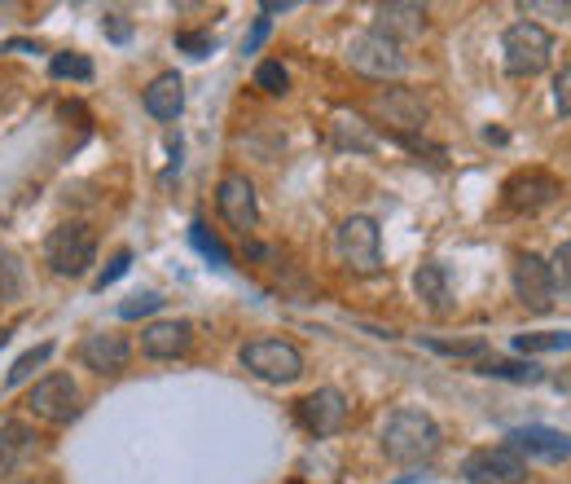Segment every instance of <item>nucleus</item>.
I'll list each match as a JSON object with an SVG mask.
<instances>
[{
  "instance_id": "1",
  "label": "nucleus",
  "mask_w": 571,
  "mask_h": 484,
  "mask_svg": "<svg viewBox=\"0 0 571 484\" xmlns=\"http://www.w3.org/2000/svg\"><path fill=\"white\" fill-rule=\"evenodd\" d=\"M383 453L400 466H418V462H431L440 449H444V431L440 423L427 414V410H413V405H400L383 418Z\"/></svg>"
},
{
  "instance_id": "2",
  "label": "nucleus",
  "mask_w": 571,
  "mask_h": 484,
  "mask_svg": "<svg viewBox=\"0 0 571 484\" xmlns=\"http://www.w3.org/2000/svg\"><path fill=\"white\" fill-rule=\"evenodd\" d=\"M335 252L357 278H378L387 269L383 265V229L374 216H348L335 229Z\"/></svg>"
},
{
  "instance_id": "3",
  "label": "nucleus",
  "mask_w": 571,
  "mask_h": 484,
  "mask_svg": "<svg viewBox=\"0 0 571 484\" xmlns=\"http://www.w3.org/2000/svg\"><path fill=\"white\" fill-rule=\"evenodd\" d=\"M553 58V36L540 27V23H510L505 36H501V62L514 80H532L549 67Z\"/></svg>"
},
{
  "instance_id": "4",
  "label": "nucleus",
  "mask_w": 571,
  "mask_h": 484,
  "mask_svg": "<svg viewBox=\"0 0 571 484\" xmlns=\"http://www.w3.org/2000/svg\"><path fill=\"white\" fill-rule=\"evenodd\" d=\"M45 261L58 278H84L97 265V233L89 224H58L45 242Z\"/></svg>"
},
{
  "instance_id": "5",
  "label": "nucleus",
  "mask_w": 571,
  "mask_h": 484,
  "mask_svg": "<svg viewBox=\"0 0 571 484\" xmlns=\"http://www.w3.org/2000/svg\"><path fill=\"white\" fill-rule=\"evenodd\" d=\"M242 366L264 383H295L304 374V353L291 339H250L242 348Z\"/></svg>"
},
{
  "instance_id": "6",
  "label": "nucleus",
  "mask_w": 571,
  "mask_h": 484,
  "mask_svg": "<svg viewBox=\"0 0 571 484\" xmlns=\"http://www.w3.org/2000/svg\"><path fill=\"white\" fill-rule=\"evenodd\" d=\"M348 62H352V71H361L370 80H396L409 67L405 54H400V45L387 41V36H378V32H357L348 41Z\"/></svg>"
},
{
  "instance_id": "7",
  "label": "nucleus",
  "mask_w": 571,
  "mask_h": 484,
  "mask_svg": "<svg viewBox=\"0 0 571 484\" xmlns=\"http://www.w3.org/2000/svg\"><path fill=\"white\" fill-rule=\"evenodd\" d=\"M462 480L466 484H523L527 462L510 445H488V449H475L462 458Z\"/></svg>"
},
{
  "instance_id": "8",
  "label": "nucleus",
  "mask_w": 571,
  "mask_h": 484,
  "mask_svg": "<svg viewBox=\"0 0 571 484\" xmlns=\"http://www.w3.org/2000/svg\"><path fill=\"white\" fill-rule=\"evenodd\" d=\"M514 296H518V304H523L527 313H536V318H545V313L558 304L553 278H549V261H545V256H536V252H518V256H514Z\"/></svg>"
},
{
  "instance_id": "9",
  "label": "nucleus",
  "mask_w": 571,
  "mask_h": 484,
  "mask_svg": "<svg viewBox=\"0 0 571 484\" xmlns=\"http://www.w3.org/2000/svg\"><path fill=\"white\" fill-rule=\"evenodd\" d=\"M27 410L36 418H45V423H71V418H80L84 396H80V388H75L71 374H45L32 388V396H27Z\"/></svg>"
},
{
  "instance_id": "10",
  "label": "nucleus",
  "mask_w": 571,
  "mask_h": 484,
  "mask_svg": "<svg viewBox=\"0 0 571 484\" xmlns=\"http://www.w3.org/2000/svg\"><path fill=\"white\" fill-rule=\"evenodd\" d=\"M558 194H562V181H558V176H549V172H540V168H527V172H514V176L505 181L501 203H505V211H514V216H536V211L549 207Z\"/></svg>"
},
{
  "instance_id": "11",
  "label": "nucleus",
  "mask_w": 571,
  "mask_h": 484,
  "mask_svg": "<svg viewBox=\"0 0 571 484\" xmlns=\"http://www.w3.org/2000/svg\"><path fill=\"white\" fill-rule=\"evenodd\" d=\"M215 207H220L224 224L237 229V233H250V229L259 224V198H255L250 176H242V172H224V176H220V185H215Z\"/></svg>"
},
{
  "instance_id": "12",
  "label": "nucleus",
  "mask_w": 571,
  "mask_h": 484,
  "mask_svg": "<svg viewBox=\"0 0 571 484\" xmlns=\"http://www.w3.org/2000/svg\"><path fill=\"white\" fill-rule=\"evenodd\" d=\"M295 414H300L304 431H313V436H335V431H343L352 405H348V396H343L339 388H317V392H308V396L295 405Z\"/></svg>"
},
{
  "instance_id": "13",
  "label": "nucleus",
  "mask_w": 571,
  "mask_h": 484,
  "mask_svg": "<svg viewBox=\"0 0 571 484\" xmlns=\"http://www.w3.org/2000/svg\"><path fill=\"white\" fill-rule=\"evenodd\" d=\"M374 111H378V119L392 124L400 137L427 128V102H422L413 89H387V93H378V97H374Z\"/></svg>"
},
{
  "instance_id": "14",
  "label": "nucleus",
  "mask_w": 571,
  "mask_h": 484,
  "mask_svg": "<svg viewBox=\"0 0 571 484\" xmlns=\"http://www.w3.org/2000/svg\"><path fill=\"white\" fill-rule=\"evenodd\" d=\"M505 445H510L518 458H523V453L545 458V462H562V458H571V436H567V431H558V427H545V423L514 427V431L505 436Z\"/></svg>"
},
{
  "instance_id": "15",
  "label": "nucleus",
  "mask_w": 571,
  "mask_h": 484,
  "mask_svg": "<svg viewBox=\"0 0 571 484\" xmlns=\"http://www.w3.org/2000/svg\"><path fill=\"white\" fill-rule=\"evenodd\" d=\"M189 344H194V326L185 318H163L141 331V353L154 361H172V357L189 353Z\"/></svg>"
},
{
  "instance_id": "16",
  "label": "nucleus",
  "mask_w": 571,
  "mask_h": 484,
  "mask_svg": "<svg viewBox=\"0 0 571 484\" xmlns=\"http://www.w3.org/2000/svg\"><path fill=\"white\" fill-rule=\"evenodd\" d=\"M80 361L97 374H119L128 361H132V344L115 331H97V335H84L80 344Z\"/></svg>"
},
{
  "instance_id": "17",
  "label": "nucleus",
  "mask_w": 571,
  "mask_h": 484,
  "mask_svg": "<svg viewBox=\"0 0 571 484\" xmlns=\"http://www.w3.org/2000/svg\"><path fill=\"white\" fill-rule=\"evenodd\" d=\"M141 106H145V115L150 119H163V124H172L180 111H185V80L176 76V71H163L145 93H141Z\"/></svg>"
},
{
  "instance_id": "18",
  "label": "nucleus",
  "mask_w": 571,
  "mask_h": 484,
  "mask_svg": "<svg viewBox=\"0 0 571 484\" xmlns=\"http://www.w3.org/2000/svg\"><path fill=\"white\" fill-rule=\"evenodd\" d=\"M374 32L378 36H387V41H418L422 32H427V10L422 5H378V23H374Z\"/></svg>"
},
{
  "instance_id": "19",
  "label": "nucleus",
  "mask_w": 571,
  "mask_h": 484,
  "mask_svg": "<svg viewBox=\"0 0 571 484\" xmlns=\"http://www.w3.org/2000/svg\"><path fill=\"white\" fill-rule=\"evenodd\" d=\"M330 137H335L339 150H357V154H374V150H378L374 128H370L357 111H335V115H330Z\"/></svg>"
},
{
  "instance_id": "20",
  "label": "nucleus",
  "mask_w": 571,
  "mask_h": 484,
  "mask_svg": "<svg viewBox=\"0 0 571 484\" xmlns=\"http://www.w3.org/2000/svg\"><path fill=\"white\" fill-rule=\"evenodd\" d=\"M413 291H418V300L435 313V318H444V313H453V287H448V269L444 265H422L418 274H413Z\"/></svg>"
},
{
  "instance_id": "21",
  "label": "nucleus",
  "mask_w": 571,
  "mask_h": 484,
  "mask_svg": "<svg viewBox=\"0 0 571 484\" xmlns=\"http://www.w3.org/2000/svg\"><path fill=\"white\" fill-rule=\"evenodd\" d=\"M36 453V431L27 423H0V475L19 471L27 458Z\"/></svg>"
},
{
  "instance_id": "22",
  "label": "nucleus",
  "mask_w": 571,
  "mask_h": 484,
  "mask_svg": "<svg viewBox=\"0 0 571 484\" xmlns=\"http://www.w3.org/2000/svg\"><path fill=\"white\" fill-rule=\"evenodd\" d=\"M514 353H523V357L571 353V331H527V335H514Z\"/></svg>"
},
{
  "instance_id": "23",
  "label": "nucleus",
  "mask_w": 571,
  "mask_h": 484,
  "mask_svg": "<svg viewBox=\"0 0 571 484\" xmlns=\"http://www.w3.org/2000/svg\"><path fill=\"white\" fill-rule=\"evenodd\" d=\"M475 370L488 374V379H510V383H540L545 379L540 366H532V361H501V357H488Z\"/></svg>"
},
{
  "instance_id": "24",
  "label": "nucleus",
  "mask_w": 571,
  "mask_h": 484,
  "mask_svg": "<svg viewBox=\"0 0 571 484\" xmlns=\"http://www.w3.org/2000/svg\"><path fill=\"white\" fill-rule=\"evenodd\" d=\"M23 287H27V269H23V261H19L14 252L0 247V304L19 300V296H23Z\"/></svg>"
},
{
  "instance_id": "25",
  "label": "nucleus",
  "mask_w": 571,
  "mask_h": 484,
  "mask_svg": "<svg viewBox=\"0 0 571 484\" xmlns=\"http://www.w3.org/2000/svg\"><path fill=\"white\" fill-rule=\"evenodd\" d=\"M49 357H54V344H36L32 353H23V357H19L14 366H10L5 383H10V388H23V383H27V379H32V374H36V370H40V366L49 361Z\"/></svg>"
},
{
  "instance_id": "26",
  "label": "nucleus",
  "mask_w": 571,
  "mask_h": 484,
  "mask_svg": "<svg viewBox=\"0 0 571 484\" xmlns=\"http://www.w3.org/2000/svg\"><path fill=\"white\" fill-rule=\"evenodd\" d=\"M189 242L198 247V256H202V261H211V265H220V269L229 265V252H224V242H220V238H215V233H211V229H207L202 220H194V224H189Z\"/></svg>"
},
{
  "instance_id": "27",
  "label": "nucleus",
  "mask_w": 571,
  "mask_h": 484,
  "mask_svg": "<svg viewBox=\"0 0 571 484\" xmlns=\"http://www.w3.org/2000/svg\"><path fill=\"white\" fill-rule=\"evenodd\" d=\"M549 278H553V296L571 304V242H562V247L549 256Z\"/></svg>"
},
{
  "instance_id": "28",
  "label": "nucleus",
  "mask_w": 571,
  "mask_h": 484,
  "mask_svg": "<svg viewBox=\"0 0 571 484\" xmlns=\"http://www.w3.org/2000/svg\"><path fill=\"white\" fill-rule=\"evenodd\" d=\"M49 76L54 80H93V62L84 54H54Z\"/></svg>"
},
{
  "instance_id": "29",
  "label": "nucleus",
  "mask_w": 571,
  "mask_h": 484,
  "mask_svg": "<svg viewBox=\"0 0 571 484\" xmlns=\"http://www.w3.org/2000/svg\"><path fill=\"white\" fill-rule=\"evenodd\" d=\"M255 84H259L264 93H272V97L291 93V76H286L281 62H259V67H255Z\"/></svg>"
},
{
  "instance_id": "30",
  "label": "nucleus",
  "mask_w": 571,
  "mask_h": 484,
  "mask_svg": "<svg viewBox=\"0 0 571 484\" xmlns=\"http://www.w3.org/2000/svg\"><path fill=\"white\" fill-rule=\"evenodd\" d=\"M176 49L189 58H207V54H215V41H211V32H176Z\"/></svg>"
},
{
  "instance_id": "31",
  "label": "nucleus",
  "mask_w": 571,
  "mask_h": 484,
  "mask_svg": "<svg viewBox=\"0 0 571 484\" xmlns=\"http://www.w3.org/2000/svg\"><path fill=\"white\" fill-rule=\"evenodd\" d=\"M422 344L444 357H479L483 353V339H422Z\"/></svg>"
},
{
  "instance_id": "32",
  "label": "nucleus",
  "mask_w": 571,
  "mask_h": 484,
  "mask_svg": "<svg viewBox=\"0 0 571 484\" xmlns=\"http://www.w3.org/2000/svg\"><path fill=\"white\" fill-rule=\"evenodd\" d=\"M159 309H163V296L145 291V296H132L128 304H119V318L132 322V318H150V313H159Z\"/></svg>"
},
{
  "instance_id": "33",
  "label": "nucleus",
  "mask_w": 571,
  "mask_h": 484,
  "mask_svg": "<svg viewBox=\"0 0 571 484\" xmlns=\"http://www.w3.org/2000/svg\"><path fill=\"white\" fill-rule=\"evenodd\" d=\"M128 269H132V252H119V256H115V261H110V265H106V269L97 274V291L115 287V283H119V278H124Z\"/></svg>"
},
{
  "instance_id": "34",
  "label": "nucleus",
  "mask_w": 571,
  "mask_h": 484,
  "mask_svg": "<svg viewBox=\"0 0 571 484\" xmlns=\"http://www.w3.org/2000/svg\"><path fill=\"white\" fill-rule=\"evenodd\" d=\"M553 106H558V115H571V67H562L553 76Z\"/></svg>"
},
{
  "instance_id": "35",
  "label": "nucleus",
  "mask_w": 571,
  "mask_h": 484,
  "mask_svg": "<svg viewBox=\"0 0 571 484\" xmlns=\"http://www.w3.org/2000/svg\"><path fill=\"white\" fill-rule=\"evenodd\" d=\"M102 32H106L115 45H128V41H132V23H128L124 14H106V19H102Z\"/></svg>"
},
{
  "instance_id": "36",
  "label": "nucleus",
  "mask_w": 571,
  "mask_h": 484,
  "mask_svg": "<svg viewBox=\"0 0 571 484\" xmlns=\"http://www.w3.org/2000/svg\"><path fill=\"white\" fill-rule=\"evenodd\" d=\"M268 32H272V19H255V27H250V36L242 41V54H255L264 41H268Z\"/></svg>"
},
{
  "instance_id": "37",
  "label": "nucleus",
  "mask_w": 571,
  "mask_h": 484,
  "mask_svg": "<svg viewBox=\"0 0 571 484\" xmlns=\"http://www.w3.org/2000/svg\"><path fill=\"white\" fill-rule=\"evenodd\" d=\"M5 49H14V54H36V45H27V41H10Z\"/></svg>"
},
{
  "instance_id": "38",
  "label": "nucleus",
  "mask_w": 571,
  "mask_h": 484,
  "mask_svg": "<svg viewBox=\"0 0 571 484\" xmlns=\"http://www.w3.org/2000/svg\"><path fill=\"white\" fill-rule=\"evenodd\" d=\"M23 484H36V480H23Z\"/></svg>"
}]
</instances>
